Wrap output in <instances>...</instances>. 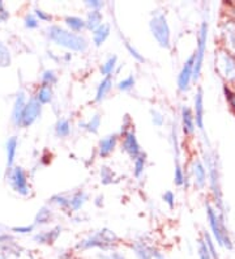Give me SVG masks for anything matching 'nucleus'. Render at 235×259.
<instances>
[{
    "instance_id": "nucleus-48",
    "label": "nucleus",
    "mask_w": 235,
    "mask_h": 259,
    "mask_svg": "<svg viewBox=\"0 0 235 259\" xmlns=\"http://www.w3.org/2000/svg\"><path fill=\"white\" fill-rule=\"evenodd\" d=\"M129 131H131V118H129V115H125L124 123L122 126V136H124Z\"/></svg>"
},
{
    "instance_id": "nucleus-3",
    "label": "nucleus",
    "mask_w": 235,
    "mask_h": 259,
    "mask_svg": "<svg viewBox=\"0 0 235 259\" xmlns=\"http://www.w3.org/2000/svg\"><path fill=\"white\" fill-rule=\"evenodd\" d=\"M207 216L208 220H209L212 237L214 238L217 245L226 250L234 249V242H232L229 231L225 225V219L212 207L210 203H207Z\"/></svg>"
},
{
    "instance_id": "nucleus-12",
    "label": "nucleus",
    "mask_w": 235,
    "mask_h": 259,
    "mask_svg": "<svg viewBox=\"0 0 235 259\" xmlns=\"http://www.w3.org/2000/svg\"><path fill=\"white\" fill-rule=\"evenodd\" d=\"M12 185L17 193L26 195L29 193L28 187V181H26L25 173L22 170L21 167H15L12 171Z\"/></svg>"
},
{
    "instance_id": "nucleus-36",
    "label": "nucleus",
    "mask_w": 235,
    "mask_h": 259,
    "mask_svg": "<svg viewBox=\"0 0 235 259\" xmlns=\"http://www.w3.org/2000/svg\"><path fill=\"white\" fill-rule=\"evenodd\" d=\"M50 216H51L50 209L43 207L41 211L38 212L37 218H35V223H37V224H46V223H49V220H50Z\"/></svg>"
},
{
    "instance_id": "nucleus-43",
    "label": "nucleus",
    "mask_w": 235,
    "mask_h": 259,
    "mask_svg": "<svg viewBox=\"0 0 235 259\" xmlns=\"http://www.w3.org/2000/svg\"><path fill=\"white\" fill-rule=\"evenodd\" d=\"M85 4L90 8V11H101L105 6L104 2H100V0H86Z\"/></svg>"
},
{
    "instance_id": "nucleus-50",
    "label": "nucleus",
    "mask_w": 235,
    "mask_h": 259,
    "mask_svg": "<svg viewBox=\"0 0 235 259\" xmlns=\"http://www.w3.org/2000/svg\"><path fill=\"white\" fill-rule=\"evenodd\" d=\"M33 225H28V227H16L13 228V231L17 232V233H29V232L33 231Z\"/></svg>"
},
{
    "instance_id": "nucleus-32",
    "label": "nucleus",
    "mask_w": 235,
    "mask_h": 259,
    "mask_svg": "<svg viewBox=\"0 0 235 259\" xmlns=\"http://www.w3.org/2000/svg\"><path fill=\"white\" fill-rule=\"evenodd\" d=\"M223 95H225L226 100H227V102L230 105V108H231V110L235 114V91L230 85L225 84L223 85Z\"/></svg>"
},
{
    "instance_id": "nucleus-23",
    "label": "nucleus",
    "mask_w": 235,
    "mask_h": 259,
    "mask_svg": "<svg viewBox=\"0 0 235 259\" xmlns=\"http://www.w3.org/2000/svg\"><path fill=\"white\" fill-rule=\"evenodd\" d=\"M85 22H86V29L94 32L96 29L102 25V13L100 11H90L88 13V16H86Z\"/></svg>"
},
{
    "instance_id": "nucleus-34",
    "label": "nucleus",
    "mask_w": 235,
    "mask_h": 259,
    "mask_svg": "<svg viewBox=\"0 0 235 259\" xmlns=\"http://www.w3.org/2000/svg\"><path fill=\"white\" fill-rule=\"evenodd\" d=\"M11 62V55L8 49L3 44H0V67H7Z\"/></svg>"
},
{
    "instance_id": "nucleus-24",
    "label": "nucleus",
    "mask_w": 235,
    "mask_h": 259,
    "mask_svg": "<svg viewBox=\"0 0 235 259\" xmlns=\"http://www.w3.org/2000/svg\"><path fill=\"white\" fill-rule=\"evenodd\" d=\"M88 200V195L85 191L80 190L77 193L73 194V196L71 198V209L72 211H78V209H81L84 207V204Z\"/></svg>"
},
{
    "instance_id": "nucleus-29",
    "label": "nucleus",
    "mask_w": 235,
    "mask_h": 259,
    "mask_svg": "<svg viewBox=\"0 0 235 259\" xmlns=\"http://www.w3.org/2000/svg\"><path fill=\"white\" fill-rule=\"evenodd\" d=\"M116 62H118V58H116V55L110 57L109 59H107L106 62L102 64V67H101V73H102L105 77H110V75H111V73L114 72V70H115Z\"/></svg>"
},
{
    "instance_id": "nucleus-25",
    "label": "nucleus",
    "mask_w": 235,
    "mask_h": 259,
    "mask_svg": "<svg viewBox=\"0 0 235 259\" xmlns=\"http://www.w3.org/2000/svg\"><path fill=\"white\" fill-rule=\"evenodd\" d=\"M78 126H80V128L86 130L89 133L97 134L101 126V115L100 114H96V115L91 117V119H89L88 122H80Z\"/></svg>"
},
{
    "instance_id": "nucleus-42",
    "label": "nucleus",
    "mask_w": 235,
    "mask_h": 259,
    "mask_svg": "<svg viewBox=\"0 0 235 259\" xmlns=\"http://www.w3.org/2000/svg\"><path fill=\"white\" fill-rule=\"evenodd\" d=\"M151 115H152V122H153L154 126H157V127H162L163 126L165 118H163V115L160 113V111L152 110Z\"/></svg>"
},
{
    "instance_id": "nucleus-52",
    "label": "nucleus",
    "mask_w": 235,
    "mask_h": 259,
    "mask_svg": "<svg viewBox=\"0 0 235 259\" xmlns=\"http://www.w3.org/2000/svg\"><path fill=\"white\" fill-rule=\"evenodd\" d=\"M0 259H3V256H2V255H0Z\"/></svg>"
},
{
    "instance_id": "nucleus-7",
    "label": "nucleus",
    "mask_w": 235,
    "mask_h": 259,
    "mask_svg": "<svg viewBox=\"0 0 235 259\" xmlns=\"http://www.w3.org/2000/svg\"><path fill=\"white\" fill-rule=\"evenodd\" d=\"M208 32H209V26L207 21H203L200 25L198 37V49L195 51V66H194V76L192 80L198 81L200 77L201 70H203L204 57H205V51H207V42H208Z\"/></svg>"
},
{
    "instance_id": "nucleus-2",
    "label": "nucleus",
    "mask_w": 235,
    "mask_h": 259,
    "mask_svg": "<svg viewBox=\"0 0 235 259\" xmlns=\"http://www.w3.org/2000/svg\"><path fill=\"white\" fill-rule=\"evenodd\" d=\"M47 33H49V38L54 44L69 49V50L84 53L89 48L88 39L84 35L76 34V33L69 32V30H66L60 26H51V28H49Z\"/></svg>"
},
{
    "instance_id": "nucleus-13",
    "label": "nucleus",
    "mask_w": 235,
    "mask_h": 259,
    "mask_svg": "<svg viewBox=\"0 0 235 259\" xmlns=\"http://www.w3.org/2000/svg\"><path fill=\"white\" fill-rule=\"evenodd\" d=\"M194 115L195 123L199 130H204V96L203 89L199 88L196 95H195V104H194Z\"/></svg>"
},
{
    "instance_id": "nucleus-8",
    "label": "nucleus",
    "mask_w": 235,
    "mask_h": 259,
    "mask_svg": "<svg viewBox=\"0 0 235 259\" xmlns=\"http://www.w3.org/2000/svg\"><path fill=\"white\" fill-rule=\"evenodd\" d=\"M194 66H195V55L192 54L191 57L185 60L184 66H183L182 71L178 76V88L182 92H187L190 89V84H191L192 76H194Z\"/></svg>"
},
{
    "instance_id": "nucleus-47",
    "label": "nucleus",
    "mask_w": 235,
    "mask_h": 259,
    "mask_svg": "<svg viewBox=\"0 0 235 259\" xmlns=\"http://www.w3.org/2000/svg\"><path fill=\"white\" fill-rule=\"evenodd\" d=\"M25 25H26V28H29V29L37 28L38 20L35 19L33 15H29V16H26V19H25Z\"/></svg>"
},
{
    "instance_id": "nucleus-4",
    "label": "nucleus",
    "mask_w": 235,
    "mask_h": 259,
    "mask_svg": "<svg viewBox=\"0 0 235 259\" xmlns=\"http://www.w3.org/2000/svg\"><path fill=\"white\" fill-rule=\"evenodd\" d=\"M204 158H205V167L208 170L210 190H212V194H213L217 209H218L219 215L225 219V207H223L222 191H221V185H219V170L218 165H217V158L216 156L210 155V153H205Z\"/></svg>"
},
{
    "instance_id": "nucleus-18",
    "label": "nucleus",
    "mask_w": 235,
    "mask_h": 259,
    "mask_svg": "<svg viewBox=\"0 0 235 259\" xmlns=\"http://www.w3.org/2000/svg\"><path fill=\"white\" fill-rule=\"evenodd\" d=\"M223 35L226 41V50L235 55V21L226 22Z\"/></svg>"
},
{
    "instance_id": "nucleus-44",
    "label": "nucleus",
    "mask_w": 235,
    "mask_h": 259,
    "mask_svg": "<svg viewBox=\"0 0 235 259\" xmlns=\"http://www.w3.org/2000/svg\"><path fill=\"white\" fill-rule=\"evenodd\" d=\"M125 48H127V50L129 51V54L135 58L136 60H138V62H144V57H143V55H141L140 53H138V51L136 50V49L133 48L131 44H128V42H127V44H125Z\"/></svg>"
},
{
    "instance_id": "nucleus-9",
    "label": "nucleus",
    "mask_w": 235,
    "mask_h": 259,
    "mask_svg": "<svg viewBox=\"0 0 235 259\" xmlns=\"http://www.w3.org/2000/svg\"><path fill=\"white\" fill-rule=\"evenodd\" d=\"M42 104L38 101L37 98H31L30 101L26 104L25 110H24V115H22L21 126L29 127L37 120V118L41 115Z\"/></svg>"
},
{
    "instance_id": "nucleus-28",
    "label": "nucleus",
    "mask_w": 235,
    "mask_h": 259,
    "mask_svg": "<svg viewBox=\"0 0 235 259\" xmlns=\"http://www.w3.org/2000/svg\"><path fill=\"white\" fill-rule=\"evenodd\" d=\"M201 238H203L205 245H207L210 255L213 256V259H219V254L218 251H217V246H216V241H214V238L212 237V234L208 233V232H204L203 237Z\"/></svg>"
},
{
    "instance_id": "nucleus-6",
    "label": "nucleus",
    "mask_w": 235,
    "mask_h": 259,
    "mask_svg": "<svg viewBox=\"0 0 235 259\" xmlns=\"http://www.w3.org/2000/svg\"><path fill=\"white\" fill-rule=\"evenodd\" d=\"M216 70L227 85L235 84V55L226 49L219 50L216 57Z\"/></svg>"
},
{
    "instance_id": "nucleus-40",
    "label": "nucleus",
    "mask_w": 235,
    "mask_h": 259,
    "mask_svg": "<svg viewBox=\"0 0 235 259\" xmlns=\"http://www.w3.org/2000/svg\"><path fill=\"white\" fill-rule=\"evenodd\" d=\"M57 75L53 72V71H44L43 75H42V81H43V85L51 87L53 84L57 82Z\"/></svg>"
},
{
    "instance_id": "nucleus-26",
    "label": "nucleus",
    "mask_w": 235,
    "mask_h": 259,
    "mask_svg": "<svg viewBox=\"0 0 235 259\" xmlns=\"http://www.w3.org/2000/svg\"><path fill=\"white\" fill-rule=\"evenodd\" d=\"M66 24L72 32H81L86 28V22L84 19L77 16H68L66 17Z\"/></svg>"
},
{
    "instance_id": "nucleus-27",
    "label": "nucleus",
    "mask_w": 235,
    "mask_h": 259,
    "mask_svg": "<svg viewBox=\"0 0 235 259\" xmlns=\"http://www.w3.org/2000/svg\"><path fill=\"white\" fill-rule=\"evenodd\" d=\"M16 151H17V139L12 136L8 142H7V164L8 166H12L13 160H15Z\"/></svg>"
},
{
    "instance_id": "nucleus-20",
    "label": "nucleus",
    "mask_w": 235,
    "mask_h": 259,
    "mask_svg": "<svg viewBox=\"0 0 235 259\" xmlns=\"http://www.w3.org/2000/svg\"><path fill=\"white\" fill-rule=\"evenodd\" d=\"M132 250L137 259H153L152 256V246H148L144 242H133Z\"/></svg>"
},
{
    "instance_id": "nucleus-16",
    "label": "nucleus",
    "mask_w": 235,
    "mask_h": 259,
    "mask_svg": "<svg viewBox=\"0 0 235 259\" xmlns=\"http://www.w3.org/2000/svg\"><path fill=\"white\" fill-rule=\"evenodd\" d=\"M25 95L24 92H20L17 98H16L15 101V106H13V111H12V119L13 123L16 126H21L22 122V115H24V110H25Z\"/></svg>"
},
{
    "instance_id": "nucleus-49",
    "label": "nucleus",
    "mask_w": 235,
    "mask_h": 259,
    "mask_svg": "<svg viewBox=\"0 0 235 259\" xmlns=\"http://www.w3.org/2000/svg\"><path fill=\"white\" fill-rule=\"evenodd\" d=\"M35 16L38 17L39 20H42V21H50L51 20V16L50 15H47L46 12H43L42 10H35Z\"/></svg>"
},
{
    "instance_id": "nucleus-51",
    "label": "nucleus",
    "mask_w": 235,
    "mask_h": 259,
    "mask_svg": "<svg viewBox=\"0 0 235 259\" xmlns=\"http://www.w3.org/2000/svg\"><path fill=\"white\" fill-rule=\"evenodd\" d=\"M101 199H104V198H102V196H98L97 202H96V204H97L98 207H100V205H101Z\"/></svg>"
},
{
    "instance_id": "nucleus-45",
    "label": "nucleus",
    "mask_w": 235,
    "mask_h": 259,
    "mask_svg": "<svg viewBox=\"0 0 235 259\" xmlns=\"http://www.w3.org/2000/svg\"><path fill=\"white\" fill-rule=\"evenodd\" d=\"M162 198H163V200H165V203L169 205L170 208H172V207L175 205V195H174L171 191H166V193L163 194Z\"/></svg>"
},
{
    "instance_id": "nucleus-33",
    "label": "nucleus",
    "mask_w": 235,
    "mask_h": 259,
    "mask_svg": "<svg viewBox=\"0 0 235 259\" xmlns=\"http://www.w3.org/2000/svg\"><path fill=\"white\" fill-rule=\"evenodd\" d=\"M198 255H199V259H213V256L210 255L209 250H208L207 245H205V242H204L203 238H200V240H199Z\"/></svg>"
},
{
    "instance_id": "nucleus-46",
    "label": "nucleus",
    "mask_w": 235,
    "mask_h": 259,
    "mask_svg": "<svg viewBox=\"0 0 235 259\" xmlns=\"http://www.w3.org/2000/svg\"><path fill=\"white\" fill-rule=\"evenodd\" d=\"M101 259H125V256L122 253H118L115 250H111L107 253V255H100Z\"/></svg>"
},
{
    "instance_id": "nucleus-21",
    "label": "nucleus",
    "mask_w": 235,
    "mask_h": 259,
    "mask_svg": "<svg viewBox=\"0 0 235 259\" xmlns=\"http://www.w3.org/2000/svg\"><path fill=\"white\" fill-rule=\"evenodd\" d=\"M110 35V25L109 24H102L100 28H97L93 32V42L96 46H101L106 42Z\"/></svg>"
},
{
    "instance_id": "nucleus-17",
    "label": "nucleus",
    "mask_w": 235,
    "mask_h": 259,
    "mask_svg": "<svg viewBox=\"0 0 235 259\" xmlns=\"http://www.w3.org/2000/svg\"><path fill=\"white\" fill-rule=\"evenodd\" d=\"M195 115L192 110L188 106H183L182 108V127L183 133L185 135H192L195 133Z\"/></svg>"
},
{
    "instance_id": "nucleus-19",
    "label": "nucleus",
    "mask_w": 235,
    "mask_h": 259,
    "mask_svg": "<svg viewBox=\"0 0 235 259\" xmlns=\"http://www.w3.org/2000/svg\"><path fill=\"white\" fill-rule=\"evenodd\" d=\"M60 232H62V228L55 227L54 229H51L50 232L37 234L34 237V241L38 243H47V245H50V243H54L57 241V238L59 237Z\"/></svg>"
},
{
    "instance_id": "nucleus-31",
    "label": "nucleus",
    "mask_w": 235,
    "mask_h": 259,
    "mask_svg": "<svg viewBox=\"0 0 235 259\" xmlns=\"http://www.w3.org/2000/svg\"><path fill=\"white\" fill-rule=\"evenodd\" d=\"M53 98V91H51V87L49 85H42L39 92L37 95V100L41 104H49Z\"/></svg>"
},
{
    "instance_id": "nucleus-35",
    "label": "nucleus",
    "mask_w": 235,
    "mask_h": 259,
    "mask_svg": "<svg viewBox=\"0 0 235 259\" xmlns=\"http://www.w3.org/2000/svg\"><path fill=\"white\" fill-rule=\"evenodd\" d=\"M145 169V155L141 153L137 158L135 160V176L136 177H141V174L144 173Z\"/></svg>"
},
{
    "instance_id": "nucleus-5",
    "label": "nucleus",
    "mask_w": 235,
    "mask_h": 259,
    "mask_svg": "<svg viewBox=\"0 0 235 259\" xmlns=\"http://www.w3.org/2000/svg\"><path fill=\"white\" fill-rule=\"evenodd\" d=\"M149 28L154 39L158 42L161 48L169 49L171 46V32L167 24L166 16L163 13H156L149 22Z\"/></svg>"
},
{
    "instance_id": "nucleus-1",
    "label": "nucleus",
    "mask_w": 235,
    "mask_h": 259,
    "mask_svg": "<svg viewBox=\"0 0 235 259\" xmlns=\"http://www.w3.org/2000/svg\"><path fill=\"white\" fill-rule=\"evenodd\" d=\"M119 245V237L109 228H102L97 233L84 238L76 245V249L86 251L91 249H100L102 251H111Z\"/></svg>"
},
{
    "instance_id": "nucleus-39",
    "label": "nucleus",
    "mask_w": 235,
    "mask_h": 259,
    "mask_svg": "<svg viewBox=\"0 0 235 259\" xmlns=\"http://www.w3.org/2000/svg\"><path fill=\"white\" fill-rule=\"evenodd\" d=\"M174 182H175V185H178V186H182V185L185 184V174H184V171H183L182 166H180L179 164H176V166H175Z\"/></svg>"
},
{
    "instance_id": "nucleus-41",
    "label": "nucleus",
    "mask_w": 235,
    "mask_h": 259,
    "mask_svg": "<svg viewBox=\"0 0 235 259\" xmlns=\"http://www.w3.org/2000/svg\"><path fill=\"white\" fill-rule=\"evenodd\" d=\"M51 200H53L54 203L59 204L62 208H71V199H68V198H66V196L55 195Z\"/></svg>"
},
{
    "instance_id": "nucleus-10",
    "label": "nucleus",
    "mask_w": 235,
    "mask_h": 259,
    "mask_svg": "<svg viewBox=\"0 0 235 259\" xmlns=\"http://www.w3.org/2000/svg\"><path fill=\"white\" fill-rule=\"evenodd\" d=\"M123 149L128 153V156L132 160H136L143 153L140 148V144H138L137 136H136L133 130H131L129 133H127L123 136Z\"/></svg>"
},
{
    "instance_id": "nucleus-11",
    "label": "nucleus",
    "mask_w": 235,
    "mask_h": 259,
    "mask_svg": "<svg viewBox=\"0 0 235 259\" xmlns=\"http://www.w3.org/2000/svg\"><path fill=\"white\" fill-rule=\"evenodd\" d=\"M191 171L194 176V182L199 189H204L208 181V170L200 160H194L191 165Z\"/></svg>"
},
{
    "instance_id": "nucleus-22",
    "label": "nucleus",
    "mask_w": 235,
    "mask_h": 259,
    "mask_svg": "<svg viewBox=\"0 0 235 259\" xmlns=\"http://www.w3.org/2000/svg\"><path fill=\"white\" fill-rule=\"evenodd\" d=\"M113 88V79L111 77H105L102 81L98 84L97 87V93H96V101L101 102L102 100H105L107 96V93L111 91Z\"/></svg>"
},
{
    "instance_id": "nucleus-30",
    "label": "nucleus",
    "mask_w": 235,
    "mask_h": 259,
    "mask_svg": "<svg viewBox=\"0 0 235 259\" xmlns=\"http://www.w3.org/2000/svg\"><path fill=\"white\" fill-rule=\"evenodd\" d=\"M55 133L59 138H66L71 133V124L67 119H60L58 120L57 126H55Z\"/></svg>"
},
{
    "instance_id": "nucleus-37",
    "label": "nucleus",
    "mask_w": 235,
    "mask_h": 259,
    "mask_svg": "<svg viewBox=\"0 0 235 259\" xmlns=\"http://www.w3.org/2000/svg\"><path fill=\"white\" fill-rule=\"evenodd\" d=\"M101 181H102V184L109 185L111 184L114 181V174L111 171V169H109L107 166H104L101 169Z\"/></svg>"
},
{
    "instance_id": "nucleus-14",
    "label": "nucleus",
    "mask_w": 235,
    "mask_h": 259,
    "mask_svg": "<svg viewBox=\"0 0 235 259\" xmlns=\"http://www.w3.org/2000/svg\"><path fill=\"white\" fill-rule=\"evenodd\" d=\"M118 139H119V136L116 135V134L105 136L104 139L100 142V144H98V155H100V157L105 158L111 152H114V149L116 148V144H118Z\"/></svg>"
},
{
    "instance_id": "nucleus-15",
    "label": "nucleus",
    "mask_w": 235,
    "mask_h": 259,
    "mask_svg": "<svg viewBox=\"0 0 235 259\" xmlns=\"http://www.w3.org/2000/svg\"><path fill=\"white\" fill-rule=\"evenodd\" d=\"M3 251L6 259H33L30 251L19 247L15 243H7L6 246H3Z\"/></svg>"
},
{
    "instance_id": "nucleus-38",
    "label": "nucleus",
    "mask_w": 235,
    "mask_h": 259,
    "mask_svg": "<svg viewBox=\"0 0 235 259\" xmlns=\"http://www.w3.org/2000/svg\"><path fill=\"white\" fill-rule=\"evenodd\" d=\"M135 77H133V76H128V77H125L124 80L119 81L118 88H119V91H129V89H132L135 87Z\"/></svg>"
}]
</instances>
